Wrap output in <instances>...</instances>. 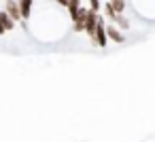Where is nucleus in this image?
<instances>
[{"mask_svg":"<svg viewBox=\"0 0 155 142\" xmlns=\"http://www.w3.org/2000/svg\"><path fill=\"white\" fill-rule=\"evenodd\" d=\"M96 47H100V49H104L106 45H108V34H106V21H104V17L100 15V19H98V30H96V36H94V40H91Z\"/></svg>","mask_w":155,"mask_h":142,"instance_id":"nucleus-1","label":"nucleus"},{"mask_svg":"<svg viewBox=\"0 0 155 142\" xmlns=\"http://www.w3.org/2000/svg\"><path fill=\"white\" fill-rule=\"evenodd\" d=\"M5 11L9 13V17H11L15 24H21V21H24L21 11H19V5H17V0H7V2H5Z\"/></svg>","mask_w":155,"mask_h":142,"instance_id":"nucleus-2","label":"nucleus"},{"mask_svg":"<svg viewBox=\"0 0 155 142\" xmlns=\"http://www.w3.org/2000/svg\"><path fill=\"white\" fill-rule=\"evenodd\" d=\"M98 19H100V13H94V11H89V15H87V21H85V34L94 40V36H96V30H98Z\"/></svg>","mask_w":155,"mask_h":142,"instance_id":"nucleus-3","label":"nucleus"},{"mask_svg":"<svg viewBox=\"0 0 155 142\" xmlns=\"http://www.w3.org/2000/svg\"><path fill=\"white\" fill-rule=\"evenodd\" d=\"M106 34H108V40L110 43H125V36H123V32L115 26V24H110V26H106Z\"/></svg>","mask_w":155,"mask_h":142,"instance_id":"nucleus-4","label":"nucleus"},{"mask_svg":"<svg viewBox=\"0 0 155 142\" xmlns=\"http://www.w3.org/2000/svg\"><path fill=\"white\" fill-rule=\"evenodd\" d=\"M17 5H19V11H21L24 21H28L30 15H32V7H34V2H32V0H17Z\"/></svg>","mask_w":155,"mask_h":142,"instance_id":"nucleus-5","label":"nucleus"},{"mask_svg":"<svg viewBox=\"0 0 155 142\" xmlns=\"http://www.w3.org/2000/svg\"><path fill=\"white\" fill-rule=\"evenodd\" d=\"M0 21H2V26H5V30H7V32L15 30V21L9 17V13H7V11H0Z\"/></svg>","mask_w":155,"mask_h":142,"instance_id":"nucleus-6","label":"nucleus"},{"mask_svg":"<svg viewBox=\"0 0 155 142\" xmlns=\"http://www.w3.org/2000/svg\"><path fill=\"white\" fill-rule=\"evenodd\" d=\"M83 5H81V0H68V15H70V19H74L77 17V13H79V9H81Z\"/></svg>","mask_w":155,"mask_h":142,"instance_id":"nucleus-7","label":"nucleus"},{"mask_svg":"<svg viewBox=\"0 0 155 142\" xmlns=\"http://www.w3.org/2000/svg\"><path fill=\"white\" fill-rule=\"evenodd\" d=\"M113 24H115L119 30H127V28H130V19H127L125 15H121V13L115 17V21H113Z\"/></svg>","mask_w":155,"mask_h":142,"instance_id":"nucleus-8","label":"nucleus"},{"mask_svg":"<svg viewBox=\"0 0 155 142\" xmlns=\"http://www.w3.org/2000/svg\"><path fill=\"white\" fill-rule=\"evenodd\" d=\"M102 9H104V15H106V19H108V21L113 24V21H115V17H117L119 13H117V11H115V9H113V7H110L108 2H106V5H104Z\"/></svg>","mask_w":155,"mask_h":142,"instance_id":"nucleus-9","label":"nucleus"},{"mask_svg":"<svg viewBox=\"0 0 155 142\" xmlns=\"http://www.w3.org/2000/svg\"><path fill=\"white\" fill-rule=\"evenodd\" d=\"M108 5H110L117 13L123 15V11H125V0H108Z\"/></svg>","mask_w":155,"mask_h":142,"instance_id":"nucleus-10","label":"nucleus"},{"mask_svg":"<svg viewBox=\"0 0 155 142\" xmlns=\"http://www.w3.org/2000/svg\"><path fill=\"white\" fill-rule=\"evenodd\" d=\"M100 9H102L100 0H89V11H94V13H100Z\"/></svg>","mask_w":155,"mask_h":142,"instance_id":"nucleus-11","label":"nucleus"},{"mask_svg":"<svg viewBox=\"0 0 155 142\" xmlns=\"http://www.w3.org/2000/svg\"><path fill=\"white\" fill-rule=\"evenodd\" d=\"M55 2H58L60 7H68V0H55Z\"/></svg>","mask_w":155,"mask_h":142,"instance_id":"nucleus-12","label":"nucleus"},{"mask_svg":"<svg viewBox=\"0 0 155 142\" xmlns=\"http://www.w3.org/2000/svg\"><path fill=\"white\" fill-rule=\"evenodd\" d=\"M2 34H7V30H5V26H2V21H0V36Z\"/></svg>","mask_w":155,"mask_h":142,"instance_id":"nucleus-13","label":"nucleus"}]
</instances>
